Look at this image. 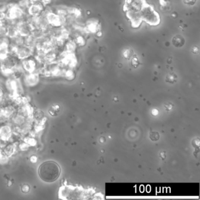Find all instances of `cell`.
Instances as JSON below:
<instances>
[{
	"label": "cell",
	"mask_w": 200,
	"mask_h": 200,
	"mask_svg": "<svg viewBox=\"0 0 200 200\" xmlns=\"http://www.w3.org/2000/svg\"><path fill=\"white\" fill-rule=\"evenodd\" d=\"M38 174L42 181L46 183H52L59 178L61 174V168L56 162L48 161L39 166Z\"/></svg>",
	"instance_id": "1"
},
{
	"label": "cell",
	"mask_w": 200,
	"mask_h": 200,
	"mask_svg": "<svg viewBox=\"0 0 200 200\" xmlns=\"http://www.w3.org/2000/svg\"><path fill=\"white\" fill-rule=\"evenodd\" d=\"M173 45L176 48H181L185 44V39L181 35H176L172 39Z\"/></svg>",
	"instance_id": "2"
},
{
	"label": "cell",
	"mask_w": 200,
	"mask_h": 200,
	"mask_svg": "<svg viewBox=\"0 0 200 200\" xmlns=\"http://www.w3.org/2000/svg\"><path fill=\"white\" fill-rule=\"evenodd\" d=\"M41 11V9L39 8V6H32L31 9H30V11H31V13L32 14H38L39 12V11Z\"/></svg>",
	"instance_id": "3"
},
{
	"label": "cell",
	"mask_w": 200,
	"mask_h": 200,
	"mask_svg": "<svg viewBox=\"0 0 200 200\" xmlns=\"http://www.w3.org/2000/svg\"><path fill=\"white\" fill-rule=\"evenodd\" d=\"M21 190H22V191L24 193H27L29 191V190H30V187H29V186H28V184H24L22 186V188H21Z\"/></svg>",
	"instance_id": "4"
},
{
	"label": "cell",
	"mask_w": 200,
	"mask_h": 200,
	"mask_svg": "<svg viewBox=\"0 0 200 200\" xmlns=\"http://www.w3.org/2000/svg\"><path fill=\"white\" fill-rule=\"evenodd\" d=\"M185 4L189 5H193L196 4L197 0H183Z\"/></svg>",
	"instance_id": "5"
},
{
	"label": "cell",
	"mask_w": 200,
	"mask_h": 200,
	"mask_svg": "<svg viewBox=\"0 0 200 200\" xmlns=\"http://www.w3.org/2000/svg\"><path fill=\"white\" fill-rule=\"evenodd\" d=\"M37 161V157L35 156H33L31 158V161L33 163H35Z\"/></svg>",
	"instance_id": "6"
}]
</instances>
